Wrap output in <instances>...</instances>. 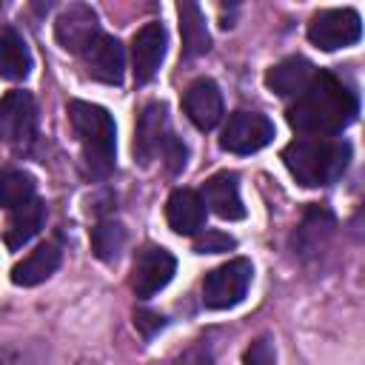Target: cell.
Masks as SVG:
<instances>
[{
	"mask_svg": "<svg viewBox=\"0 0 365 365\" xmlns=\"http://www.w3.org/2000/svg\"><path fill=\"white\" fill-rule=\"evenodd\" d=\"M234 237L222 234V231H205V234H197L194 240V251L197 254H222L228 248H234Z\"/></svg>",
	"mask_w": 365,
	"mask_h": 365,
	"instance_id": "cell-23",
	"label": "cell"
},
{
	"mask_svg": "<svg viewBox=\"0 0 365 365\" xmlns=\"http://www.w3.org/2000/svg\"><path fill=\"white\" fill-rule=\"evenodd\" d=\"M134 325H137V331L143 334V336H154L163 325H165V319L157 314V311H148V308H140L137 314H134Z\"/></svg>",
	"mask_w": 365,
	"mask_h": 365,
	"instance_id": "cell-25",
	"label": "cell"
},
{
	"mask_svg": "<svg viewBox=\"0 0 365 365\" xmlns=\"http://www.w3.org/2000/svg\"><path fill=\"white\" fill-rule=\"evenodd\" d=\"M86 71L100 80V83H120L123 80V68H125V51L123 43L111 34H100L83 54Z\"/></svg>",
	"mask_w": 365,
	"mask_h": 365,
	"instance_id": "cell-12",
	"label": "cell"
},
{
	"mask_svg": "<svg viewBox=\"0 0 365 365\" xmlns=\"http://www.w3.org/2000/svg\"><path fill=\"white\" fill-rule=\"evenodd\" d=\"M68 120L71 128L83 145L86 163L94 174H108L114 168V145H117V131L114 120L103 106L86 103V100H71L68 103Z\"/></svg>",
	"mask_w": 365,
	"mask_h": 365,
	"instance_id": "cell-3",
	"label": "cell"
},
{
	"mask_svg": "<svg viewBox=\"0 0 365 365\" xmlns=\"http://www.w3.org/2000/svg\"><path fill=\"white\" fill-rule=\"evenodd\" d=\"M60 257H63V251H60L54 242L37 245L31 254H26V257L11 268V282H14V285H23V288H31V285L46 282V279L57 271Z\"/></svg>",
	"mask_w": 365,
	"mask_h": 365,
	"instance_id": "cell-17",
	"label": "cell"
},
{
	"mask_svg": "<svg viewBox=\"0 0 365 365\" xmlns=\"http://www.w3.org/2000/svg\"><path fill=\"white\" fill-rule=\"evenodd\" d=\"M356 94L331 71H317L308 88L288 108V123L294 131L308 137H334L356 120Z\"/></svg>",
	"mask_w": 365,
	"mask_h": 365,
	"instance_id": "cell-1",
	"label": "cell"
},
{
	"mask_svg": "<svg viewBox=\"0 0 365 365\" xmlns=\"http://www.w3.org/2000/svg\"><path fill=\"white\" fill-rule=\"evenodd\" d=\"M242 365H277V354H274V345L268 336H259L248 345L245 356H242Z\"/></svg>",
	"mask_w": 365,
	"mask_h": 365,
	"instance_id": "cell-24",
	"label": "cell"
},
{
	"mask_svg": "<svg viewBox=\"0 0 365 365\" xmlns=\"http://www.w3.org/2000/svg\"><path fill=\"white\" fill-rule=\"evenodd\" d=\"M34 191H37V182L31 174L26 171H3L0 174V208H20L26 205L29 200H34Z\"/></svg>",
	"mask_w": 365,
	"mask_h": 365,
	"instance_id": "cell-21",
	"label": "cell"
},
{
	"mask_svg": "<svg viewBox=\"0 0 365 365\" xmlns=\"http://www.w3.org/2000/svg\"><path fill=\"white\" fill-rule=\"evenodd\" d=\"M100 20L94 14L91 6H83V3H74L68 9L60 11L57 23H54V37L57 43L71 51V54H83L97 37H100Z\"/></svg>",
	"mask_w": 365,
	"mask_h": 365,
	"instance_id": "cell-8",
	"label": "cell"
},
{
	"mask_svg": "<svg viewBox=\"0 0 365 365\" xmlns=\"http://www.w3.org/2000/svg\"><path fill=\"white\" fill-rule=\"evenodd\" d=\"M351 160V145L345 140L331 137H299L282 148V163L291 171V177L305 185H331L342 177Z\"/></svg>",
	"mask_w": 365,
	"mask_h": 365,
	"instance_id": "cell-2",
	"label": "cell"
},
{
	"mask_svg": "<svg viewBox=\"0 0 365 365\" xmlns=\"http://www.w3.org/2000/svg\"><path fill=\"white\" fill-rule=\"evenodd\" d=\"M165 46H168V37H165V29L163 23H145L134 40H131V66H134V80L137 83H148L163 57H165Z\"/></svg>",
	"mask_w": 365,
	"mask_h": 365,
	"instance_id": "cell-10",
	"label": "cell"
},
{
	"mask_svg": "<svg viewBox=\"0 0 365 365\" xmlns=\"http://www.w3.org/2000/svg\"><path fill=\"white\" fill-rule=\"evenodd\" d=\"M182 108H185L188 120L200 131L214 128L222 120V94H220V86L214 80H208V77L194 80L185 88V94H182Z\"/></svg>",
	"mask_w": 365,
	"mask_h": 365,
	"instance_id": "cell-11",
	"label": "cell"
},
{
	"mask_svg": "<svg viewBox=\"0 0 365 365\" xmlns=\"http://www.w3.org/2000/svg\"><path fill=\"white\" fill-rule=\"evenodd\" d=\"M251 274H254V268L245 257L228 259L225 265L208 271L202 279V302L208 308H217V311L242 302V297L251 285Z\"/></svg>",
	"mask_w": 365,
	"mask_h": 365,
	"instance_id": "cell-4",
	"label": "cell"
},
{
	"mask_svg": "<svg viewBox=\"0 0 365 365\" xmlns=\"http://www.w3.org/2000/svg\"><path fill=\"white\" fill-rule=\"evenodd\" d=\"M359 34H362V20L354 9H325L314 14V20L308 23V40L322 51L354 46Z\"/></svg>",
	"mask_w": 365,
	"mask_h": 365,
	"instance_id": "cell-5",
	"label": "cell"
},
{
	"mask_svg": "<svg viewBox=\"0 0 365 365\" xmlns=\"http://www.w3.org/2000/svg\"><path fill=\"white\" fill-rule=\"evenodd\" d=\"M31 68V57H29V48H26V40L17 34V31H3L0 34V77L3 80H23Z\"/></svg>",
	"mask_w": 365,
	"mask_h": 365,
	"instance_id": "cell-20",
	"label": "cell"
},
{
	"mask_svg": "<svg viewBox=\"0 0 365 365\" xmlns=\"http://www.w3.org/2000/svg\"><path fill=\"white\" fill-rule=\"evenodd\" d=\"M37 111L29 91H6L0 97V143L20 145L34 134Z\"/></svg>",
	"mask_w": 365,
	"mask_h": 365,
	"instance_id": "cell-9",
	"label": "cell"
},
{
	"mask_svg": "<svg viewBox=\"0 0 365 365\" xmlns=\"http://www.w3.org/2000/svg\"><path fill=\"white\" fill-rule=\"evenodd\" d=\"M168 117H165V106L163 103H148L137 120V131H134V154L148 163L157 151H163L165 140L171 137L168 131Z\"/></svg>",
	"mask_w": 365,
	"mask_h": 365,
	"instance_id": "cell-15",
	"label": "cell"
},
{
	"mask_svg": "<svg viewBox=\"0 0 365 365\" xmlns=\"http://www.w3.org/2000/svg\"><path fill=\"white\" fill-rule=\"evenodd\" d=\"M165 220L171 225V231L182 234V237H197L205 225V202L197 191L191 188H177L171 191L168 202H165Z\"/></svg>",
	"mask_w": 365,
	"mask_h": 365,
	"instance_id": "cell-14",
	"label": "cell"
},
{
	"mask_svg": "<svg viewBox=\"0 0 365 365\" xmlns=\"http://www.w3.org/2000/svg\"><path fill=\"white\" fill-rule=\"evenodd\" d=\"M43 222H46V205L34 197V200H29L26 205H20V208L11 211V217H9L6 228H3V242H6L11 251H17V248H23L31 237H37V231L43 228Z\"/></svg>",
	"mask_w": 365,
	"mask_h": 365,
	"instance_id": "cell-18",
	"label": "cell"
},
{
	"mask_svg": "<svg viewBox=\"0 0 365 365\" xmlns=\"http://www.w3.org/2000/svg\"><path fill=\"white\" fill-rule=\"evenodd\" d=\"M202 202L220 217V220H242L245 205L240 200V182L234 171H217L202 185Z\"/></svg>",
	"mask_w": 365,
	"mask_h": 365,
	"instance_id": "cell-13",
	"label": "cell"
},
{
	"mask_svg": "<svg viewBox=\"0 0 365 365\" xmlns=\"http://www.w3.org/2000/svg\"><path fill=\"white\" fill-rule=\"evenodd\" d=\"M163 154H165V160H168V168H171V171H177V168H182V165H185V145H182L180 140L168 137V140H165V145H163Z\"/></svg>",
	"mask_w": 365,
	"mask_h": 365,
	"instance_id": "cell-26",
	"label": "cell"
},
{
	"mask_svg": "<svg viewBox=\"0 0 365 365\" xmlns=\"http://www.w3.org/2000/svg\"><path fill=\"white\" fill-rule=\"evenodd\" d=\"M123 245H125V228L120 222L103 220V222H97L91 228V251H94L97 259H103V262L117 259Z\"/></svg>",
	"mask_w": 365,
	"mask_h": 365,
	"instance_id": "cell-22",
	"label": "cell"
},
{
	"mask_svg": "<svg viewBox=\"0 0 365 365\" xmlns=\"http://www.w3.org/2000/svg\"><path fill=\"white\" fill-rule=\"evenodd\" d=\"M174 271H177V259L165 248L145 245L137 254L134 271H131V291H134V297H140V299L154 297L157 291H163L171 282Z\"/></svg>",
	"mask_w": 365,
	"mask_h": 365,
	"instance_id": "cell-7",
	"label": "cell"
},
{
	"mask_svg": "<svg viewBox=\"0 0 365 365\" xmlns=\"http://www.w3.org/2000/svg\"><path fill=\"white\" fill-rule=\"evenodd\" d=\"M274 140V123L259 111H234L220 134V145L231 154H254Z\"/></svg>",
	"mask_w": 365,
	"mask_h": 365,
	"instance_id": "cell-6",
	"label": "cell"
},
{
	"mask_svg": "<svg viewBox=\"0 0 365 365\" xmlns=\"http://www.w3.org/2000/svg\"><path fill=\"white\" fill-rule=\"evenodd\" d=\"M177 14H180V34H182V51H185V57L205 54L208 46H211V37H208L205 17H202L200 6L191 3V0H182L177 6Z\"/></svg>",
	"mask_w": 365,
	"mask_h": 365,
	"instance_id": "cell-19",
	"label": "cell"
},
{
	"mask_svg": "<svg viewBox=\"0 0 365 365\" xmlns=\"http://www.w3.org/2000/svg\"><path fill=\"white\" fill-rule=\"evenodd\" d=\"M314 74H317V68L305 57H285L268 68L265 86L279 97H299L308 88V83L314 80Z\"/></svg>",
	"mask_w": 365,
	"mask_h": 365,
	"instance_id": "cell-16",
	"label": "cell"
}]
</instances>
